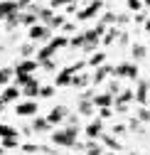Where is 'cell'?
I'll use <instances>...</instances> for the list:
<instances>
[{"label": "cell", "instance_id": "4316f807", "mask_svg": "<svg viewBox=\"0 0 150 155\" xmlns=\"http://www.w3.org/2000/svg\"><path fill=\"white\" fill-rule=\"evenodd\" d=\"M79 111H81V116H86V113H91V104H89L86 99H81V104H79Z\"/></svg>", "mask_w": 150, "mask_h": 155}, {"label": "cell", "instance_id": "6da1fadb", "mask_svg": "<svg viewBox=\"0 0 150 155\" xmlns=\"http://www.w3.org/2000/svg\"><path fill=\"white\" fill-rule=\"evenodd\" d=\"M67 45H69V37H52V42H49L47 47H42L40 52H37V62H40V64L52 62L49 57H54V52H57V49H62V47H67Z\"/></svg>", "mask_w": 150, "mask_h": 155}, {"label": "cell", "instance_id": "83f0119b", "mask_svg": "<svg viewBox=\"0 0 150 155\" xmlns=\"http://www.w3.org/2000/svg\"><path fill=\"white\" fill-rule=\"evenodd\" d=\"M103 143H106V145H111L113 150H118V148H121V143H118V140H113V138H108V135H103Z\"/></svg>", "mask_w": 150, "mask_h": 155}, {"label": "cell", "instance_id": "f35d334b", "mask_svg": "<svg viewBox=\"0 0 150 155\" xmlns=\"http://www.w3.org/2000/svg\"><path fill=\"white\" fill-rule=\"evenodd\" d=\"M145 30L150 32V17H148V20H145Z\"/></svg>", "mask_w": 150, "mask_h": 155}, {"label": "cell", "instance_id": "d590c367", "mask_svg": "<svg viewBox=\"0 0 150 155\" xmlns=\"http://www.w3.org/2000/svg\"><path fill=\"white\" fill-rule=\"evenodd\" d=\"M103 22H116V15H111V12L103 15Z\"/></svg>", "mask_w": 150, "mask_h": 155}, {"label": "cell", "instance_id": "ac0fdd59", "mask_svg": "<svg viewBox=\"0 0 150 155\" xmlns=\"http://www.w3.org/2000/svg\"><path fill=\"white\" fill-rule=\"evenodd\" d=\"M108 74H113V67H106V64H103V67H99V69H96V76H93V84L103 81Z\"/></svg>", "mask_w": 150, "mask_h": 155}, {"label": "cell", "instance_id": "4fadbf2b", "mask_svg": "<svg viewBox=\"0 0 150 155\" xmlns=\"http://www.w3.org/2000/svg\"><path fill=\"white\" fill-rule=\"evenodd\" d=\"M22 94L27 96V99H30V96H37V94H40V81H37L34 76H32V79L25 84V91H22Z\"/></svg>", "mask_w": 150, "mask_h": 155}, {"label": "cell", "instance_id": "603a6c76", "mask_svg": "<svg viewBox=\"0 0 150 155\" xmlns=\"http://www.w3.org/2000/svg\"><path fill=\"white\" fill-rule=\"evenodd\" d=\"M22 25L34 27V25H37V12H27V15H22Z\"/></svg>", "mask_w": 150, "mask_h": 155}, {"label": "cell", "instance_id": "cb8c5ba5", "mask_svg": "<svg viewBox=\"0 0 150 155\" xmlns=\"http://www.w3.org/2000/svg\"><path fill=\"white\" fill-rule=\"evenodd\" d=\"M32 128H34V130H47V128H49V121H47V118H34V121H32Z\"/></svg>", "mask_w": 150, "mask_h": 155}, {"label": "cell", "instance_id": "1f68e13d", "mask_svg": "<svg viewBox=\"0 0 150 155\" xmlns=\"http://www.w3.org/2000/svg\"><path fill=\"white\" fill-rule=\"evenodd\" d=\"M86 150H89V155H99V153H101V148H99V145H93V143H89Z\"/></svg>", "mask_w": 150, "mask_h": 155}, {"label": "cell", "instance_id": "4dcf8cb0", "mask_svg": "<svg viewBox=\"0 0 150 155\" xmlns=\"http://www.w3.org/2000/svg\"><path fill=\"white\" fill-rule=\"evenodd\" d=\"M133 54H135V59H145V54H148V52H145V47H135Z\"/></svg>", "mask_w": 150, "mask_h": 155}, {"label": "cell", "instance_id": "5bb4252c", "mask_svg": "<svg viewBox=\"0 0 150 155\" xmlns=\"http://www.w3.org/2000/svg\"><path fill=\"white\" fill-rule=\"evenodd\" d=\"M44 25H47L49 30H59V27H64V25H67V20H64V15H52Z\"/></svg>", "mask_w": 150, "mask_h": 155}, {"label": "cell", "instance_id": "8992f818", "mask_svg": "<svg viewBox=\"0 0 150 155\" xmlns=\"http://www.w3.org/2000/svg\"><path fill=\"white\" fill-rule=\"evenodd\" d=\"M99 10H101V0H93L89 8H84V10H79V12H77V20H81V22H84V20H89V17H93Z\"/></svg>", "mask_w": 150, "mask_h": 155}, {"label": "cell", "instance_id": "d4e9b609", "mask_svg": "<svg viewBox=\"0 0 150 155\" xmlns=\"http://www.w3.org/2000/svg\"><path fill=\"white\" fill-rule=\"evenodd\" d=\"M116 35H118V30H108V32H106V37H103V45H111V42L116 40Z\"/></svg>", "mask_w": 150, "mask_h": 155}, {"label": "cell", "instance_id": "7c38bea8", "mask_svg": "<svg viewBox=\"0 0 150 155\" xmlns=\"http://www.w3.org/2000/svg\"><path fill=\"white\" fill-rule=\"evenodd\" d=\"M34 69H37V62H32V59H25V62H20V64H17L15 74H32Z\"/></svg>", "mask_w": 150, "mask_h": 155}, {"label": "cell", "instance_id": "7a4b0ae2", "mask_svg": "<svg viewBox=\"0 0 150 155\" xmlns=\"http://www.w3.org/2000/svg\"><path fill=\"white\" fill-rule=\"evenodd\" d=\"M84 67H86V62H79V64H71V67L62 69L59 76H57V86H67V84H71V79H74V76H77Z\"/></svg>", "mask_w": 150, "mask_h": 155}, {"label": "cell", "instance_id": "52a82bcc", "mask_svg": "<svg viewBox=\"0 0 150 155\" xmlns=\"http://www.w3.org/2000/svg\"><path fill=\"white\" fill-rule=\"evenodd\" d=\"M17 0H3L0 3V20H5L8 15H12V12H17Z\"/></svg>", "mask_w": 150, "mask_h": 155}, {"label": "cell", "instance_id": "277c9868", "mask_svg": "<svg viewBox=\"0 0 150 155\" xmlns=\"http://www.w3.org/2000/svg\"><path fill=\"white\" fill-rule=\"evenodd\" d=\"M113 74L116 76H121V79H135L138 76V69H135V64H118V67H113Z\"/></svg>", "mask_w": 150, "mask_h": 155}, {"label": "cell", "instance_id": "e0dca14e", "mask_svg": "<svg viewBox=\"0 0 150 155\" xmlns=\"http://www.w3.org/2000/svg\"><path fill=\"white\" fill-rule=\"evenodd\" d=\"M148 89H150V86H148V81H140V84H138V91H135V99H138L143 106L148 104Z\"/></svg>", "mask_w": 150, "mask_h": 155}, {"label": "cell", "instance_id": "9a60e30c", "mask_svg": "<svg viewBox=\"0 0 150 155\" xmlns=\"http://www.w3.org/2000/svg\"><path fill=\"white\" fill-rule=\"evenodd\" d=\"M17 96H20V89H17V86H8L3 94H0V99H3L5 104H10V101H15V99H17Z\"/></svg>", "mask_w": 150, "mask_h": 155}, {"label": "cell", "instance_id": "60d3db41", "mask_svg": "<svg viewBox=\"0 0 150 155\" xmlns=\"http://www.w3.org/2000/svg\"><path fill=\"white\" fill-rule=\"evenodd\" d=\"M108 155H116V153H108Z\"/></svg>", "mask_w": 150, "mask_h": 155}, {"label": "cell", "instance_id": "ffe728a7", "mask_svg": "<svg viewBox=\"0 0 150 155\" xmlns=\"http://www.w3.org/2000/svg\"><path fill=\"white\" fill-rule=\"evenodd\" d=\"M133 96H135V94L130 91V89H123V91H121V94L116 96V104H118V106H126V104H128L130 99H133Z\"/></svg>", "mask_w": 150, "mask_h": 155}, {"label": "cell", "instance_id": "ab89813d", "mask_svg": "<svg viewBox=\"0 0 150 155\" xmlns=\"http://www.w3.org/2000/svg\"><path fill=\"white\" fill-rule=\"evenodd\" d=\"M143 3H145V5H148V8H150V0H143Z\"/></svg>", "mask_w": 150, "mask_h": 155}, {"label": "cell", "instance_id": "3957f363", "mask_svg": "<svg viewBox=\"0 0 150 155\" xmlns=\"http://www.w3.org/2000/svg\"><path fill=\"white\" fill-rule=\"evenodd\" d=\"M52 140L57 145H77V128H64V130H57L52 135Z\"/></svg>", "mask_w": 150, "mask_h": 155}, {"label": "cell", "instance_id": "d6a6232c", "mask_svg": "<svg viewBox=\"0 0 150 155\" xmlns=\"http://www.w3.org/2000/svg\"><path fill=\"white\" fill-rule=\"evenodd\" d=\"M138 118H140V121H150V111L140 108V111H138Z\"/></svg>", "mask_w": 150, "mask_h": 155}, {"label": "cell", "instance_id": "e575fe53", "mask_svg": "<svg viewBox=\"0 0 150 155\" xmlns=\"http://www.w3.org/2000/svg\"><path fill=\"white\" fill-rule=\"evenodd\" d=\"M32 52H34V47H32V45H25V47H22V54H25V57H27V54H32Z\"/></svg>", "mask_w": 150, "mask_h": 155}, {"label": "cell", "instance_id": "30bf717a", "mask_svg": "<svg viewBox=\"0 0 150 155\" xmlns=\"http://www.w3.org/2000/svg\"><path fill=\"white\" fill-rule=\"evenodd\" d=\"M93 104L101 106V108H108L111 104H116V99H113V94H111V91H106V94H99L96 99H93Z\"/></svg>", "mask_w": 150, "mask_h": 155}, {"label": "cell", "instance_id": "f546056e", "mask_svg": "<svg viewBox=\"0 0 150 155\" xmlns=\"http://www.w3.org/2000/svg\"><path fill=\"white\" fill-rule=\"evenodd\" d=\"M74 0H49V8H59V5H69Z\"/></svg>", "mask_w": 150, "mask_h": 155}, {"label": "cell", "instance_id": "f1b7e54d", "mask_svg": "<svg viewBox=\"0 0 150 155\" xmlns=\"http://www.w3.org/2000/svg\"><path fill=\"white\" fill-rule=\"evenodd\" d=\"M52 94H54V86H42L40 89V96H44V99H49Z\"/></svg>", "mask_w": 150, "mask_h": 155}, {"label": "cell", "instance_id": "74e56055", "mask_svg": "<svg viewBox=\"0 0 150 155\" xmlns=\"http://www.w3.org/2000/svg\"><path fill=\"white\" fill-rule=\"evenodd\" d=\"M17 5H20V8H25V5H30V0H17Z\"/></svg>", "mask_w": 150, "mask_h": 155}, {"label": "cell", "instance_id": "2e32d148", "mask_svg": "<svg viewBox=\"0 0 150 155\" xmlns=\"http://www.w3.org/2000/svg\"><path fill=\"white\" fill-rule=\"evenodd\" d=\"M103 62H106V54H103V52H93V54L89 57V62H86V64L99 69V67H103Z\"/></svg>", "mask_w": 150, "mask_h": 155}, {"label": "cell", "instance_id": "836d02e7", "mask_svg": "<svg viewBox=\"0 0 150 155\" xmlns=\"http://www.w3.org/2000/svg\"><path fill=\"white\" fill-rule=\"evenodd\" d=\"M140 5H143L140 0H128V8H130V10H140Z\"/></svg>", "mask_w": 150, "mask_h": 155}, {"label": "cell", "instance_id": "5b68a950", "mask_svg": "<svg viewBox=\"0 0 150 155\" xmlns=\"http://www.w3.org/2000/svg\"><path fill=\"white\" fill-rule=\"evenodd\" d=\"M0 135H3V145H17V130L10 128V126H3L0 123Z\"/></svg>", "mask_w": 150, "mask_h": 155}, {"label": "cell", "instance_id": "9c48e42d", "mask_svg": "<svg viewBox=\"0 0 150 155\" xmlns=\"http://www.w3.org/2000/svg\"><path fill=\"white\" fill-rule=\"evenodd\" d=\"M64 116H67V108H64V106H57V108L47 116V121H49V126H57V123H62Z\"/></svg>", "mask_w": 150, "mask_h": 155}, {"label": "cell", "instance_id": "8d00e7d4", "mask_svg": "<svg viewBox=\"0 0 150 155\" xmlns=\"http://www.w3.org/2000/svg\"><path fill=\"white\" fill-rule=\"evenodd\" d=\"M99 116H101V118H108V116H111V111H108V108H101V113H99Z\"/></svg>", "mask_w": 150, "mask_h": 155}, {"label": "cell", "instance_id": "7402d4cb", "mask_svg": "<svg viewBox=\"0 0 150 155\" xmlns=\"http://www.w3.org/2000/svg\"><path fill=\"white\" fill-rule=\"evenodd\" d=\"M86 84H89V74H84V71H79V74L71 79V86H79V89H81V86H86Z\"/></svg>", "mask_w": 150, "mask_h": 155}, {"label": "cell", "instance_id": "ba28073f", "mask_svg": "<svg viewBox=\"0 0 150 155\" xmlns=\"http://www.w3.org/2000/svg\"><path fill=\"white\" fill-rule=\"evenodd\" d=\"M49 32L52 30L47 25H34V27H30V40H47Z\"/></svg>", "mask_w": 150, "mask_h": 155}, {"label": "cell", "instance_id": "8fae6325", "mask_svg": "<svg viewBox=\"0 0 150 155\" xmlns=\"http://www.w3.org/2000/svg\"><path fill=\"white\" fill-rule=\"evenodd\" d=\"M37 113V104L34 101H25L17 106V116H34Z\"/></svg>", "mask_w": 150, "mask_h": 155}, {"label": "cell", "instance_id": "d6986e66", "mask_svg": "<svg viewBox=\"0 0 150 155\" xmlns=\"http://www.w3.org/2000/svg\"><path fill=\"white\" fill-rule=\"evenodd\" d=\"M20 22H22V15H20V12H12V15H8V17H5V27H8V30L17 27Z\"/></svg>", "mask_w": 150, "mask_h": 155}, {"label": "cell", "instance_id": "484cf974", "mask_svg": "<svg viewBox=\"0 0 150 155\" xmlns=\"http://www.w3.org/2000/svg\"><path fill=\"white\" fill-rule=\"evenodd\" d=\"M12 74H15L12 69H0V84H5V81L10 79V76H12Z\"/></svg>", "mask_w": 150, "mask_h": 155}, {"label": "cell", "instance_id": "44dd1931", "mask_svg": "<svg viewBox=\"0 0 150 155\" xmlns=\"http://www.w3.org/2000/svg\"><path fill=\"white\" fill-rule=\"evenodd\" d=\"M86 135L89 138H96V135H101V121H93L86 126Z\"/></svg>", "mask_w": 150, "mask_h": 155}]
</instances>
